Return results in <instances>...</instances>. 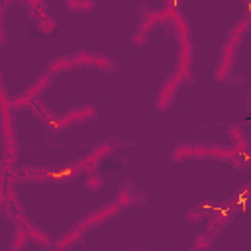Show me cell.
<instances>
[{"mask_svg": "<svg viewBox=\"0 0 251 251\" xmlns=\"http://www.w3.org/2000/svg\"><path fill=\"white\" fill-rule=\"evenodd\" d=\"M118 145H120V141H118V137H108V139H104L102 143H98L90 153H86L84 157H80L78 161H75V165H76V169L80 171V173H94L96 169H98V165L108 157V155H112L116 149H118Z\"/></svg>", "mask_w": 251, "mask_h": 251, "instance_id": "1", "label": "cell"}, {"mask_svg": "<svg viewBox=\"0 0 251 251\" xmlns=\"http://www.w3.org/2000/svg\"><path fill=\"white\" fill-rule=\"evenodd\" d=\"M178 43V63H176V73L182 76V84H194L196 76L192 73V55H194V47H192V39L184 37V35H176L175 37Z\"/></svg>", "mask_w": 251, "mask_h": 251, "instance_id": "2", "label": "cell"}, {"mask_svg": "<svg viewBox=\"0 0 251 251\" xmlns=\"http://www.w3.org/2000/svg\"><path fill=\"white\" fill-rule=\"evenodd\" d=\"M180 86H182V76L176 71L169 73V76L163 80V84L155 96V108L159 112H167L175 104V98H176V92Z\"/></svg>", "mask_w": 251, "mask_h": 251, "instance_id": "3", "label": "cell"}, {"mask_svg": "<svg viewBox=\"0 0 251 251\" xmlns=\"http://www.w3.org/2000/svg\"><path fill=\"white\" fill-rule=\"evenodd\" d=\"M235 59H237V45L226 39L224 45L220 47L218 65H216V69H214V80H218V82H227V78H229V75H231V71H233Z\"/></svg>", "mask_w": 251, "mask_h": 251, "instance_id": "4", "label": "cell"}, {"mask_svg": "<svg viewBox=\"0 0 251 251\" xmlns=\"http://www.w3.org/2000/svg\"><path fill=\"white\" fill-rule=\"evenodd\" d=\"M120 212H122V210H120V206H118V204H114V200H112V202L104 204L102 208L92 210V212H88L84 218H80V220H78V224H76V227H78L82 233H86L88 229H92V227H96V226H102V224H106L108 220L116 218Z\"/></svg>", "mask_w": 251, "mask_h": 251, "instance_id": "5", "label": "cell"}, {"mask_svg": "<svg viewBox=\"0 0 251 251\" xmlns=\"http://www.w3.org/2000/svg\"><path fill=\"white\" fill-rule=\"evenodd\" d=\"M147 202V194L137 190L135 188V182L133 180H124L116 192V198H114V204L120 206V210L124 208H133V206H143Z\"/></svg>", "mask_w": 251, "mask_h": 251, "instance_id": "6", "label": "cell"}, {"mask_svg": "<svg viewBox=\"0 0 251 251\" xmlns=\"http://www.w3.org/2000/svg\"><path fill=\"white\" fill-rule=\"evenodd\" d=\"M0 133L4 143L16 141V127H14V110L10 106H0Z\"/></svg>", "mask_w": 251, "mask_h": 251, "instance_id": "7", "label": "cell"}, {"mask_svg": "<svg viewBox=\"0 0 251 251\" xmlns=\"http://www.w3.org/2000/svg\"><path fill=\"white\" fill-rule=\"evenodd\" d=\"M231 218H233V216H229V212L226 210V206L220 204V206H216V210L208 216V226H206V229L212 231L214 235H220V231L231 222Z\"/></svg>", "mask_w": 251, "mask_h": 251, "instance_id": "8", "label": "cell"}, {"mask_svg": "<svg viewBox=\"0 0 251 251\" xmlns=\"http://www.w3.org/2000/svg\"><path fill=\"white\" fill-rule=\"evenodd\" d=\"M216 206H218L216 202H212V200H204V202L192 206L190 210H186V212H184V220H186L188 224L204 222V220H208V216L216 210Z\"/></svg>", "mask_w": 251, "mask_h": 251, "instance_id": "9", "label": "cell"}, {"mask_svg": "<svg viewBox=\"0 0 251 251\" xmlns=\"http://www.w3.org/2000/svg\"><path fill=\"white\" fill-rule=\"evenodd\" d=\"M18 222H20V226L27 231V235H29V239H31V241H35V243H37V245H41V247L51 245V237H49V233H47L45 229L37 227V226H35V224H31L29 220H25V216H22Z\"/></svg>", "mask_w": 251, "mask_h": 251, "instance_id": "10", "label": "cell"}, {"mask_svg": "<svg viewBox=\"0 0 251 251\" xmlns=\"http://www.w3.org/2000/svg\"><path fill=\"white\" fill-rule=\"evenodd\" d=\"M251 29V18L249 16H241L231 27H229V31H227V41H231V43H235L237 47L241 45V41L245 39V35H247V31Z\"/></svg>", "mask_w": 251, "mask_h": 251, "instance_id": "11", "label": "cell"}, {"mask_svg": "<svg viewBox=\"0 0 251 251\" xmlns=\"http://www.w3.org/2000/svg\"><path fill=\"white\" fill-rule=\"evenodd\" d=\"M73 69H76L73 57L71 55H61V57H55L51 63H47L45 73L55 76V75H61V73H67V71H73Z\"/></svg>", "mask_w": 251, "mask_h": 251, "instance_id": "12", "label": "cell"}, {"mask_svg": "<svg viewBox=\"0 0 251 251\" xmlns=\"http://www.w3.org/2000/svg\"><path fill=\"white\" fill-rule=\"evenodd\" d=\"M51 80H53V76L51 75H47L45 71H43V75H39L25 90H24V94L25 96H29L31 100H35V98H39L47 88H49V84H51Z\"/></svg>", "mask_w": 251, "mask_h": 251, "instance_id": "13", "label": "cell"}, {"mask_svg": "<svg viewBox=\"0 0 251 251\" xmlns=\"http://www.w3.org/2000/svg\"><path fill=\"white\" fill-rule=\"evenodd\" d=\"M82 231L76 227V224L65 233V235H61L57 241H55V249H59V251H67V249H71V247H75L80 239H82Z\"/></svg>", "mask_w": 251, "mask_h": 251, "instance_id": "14", "label": "cell"}, {"mask_svg": "<svg viewBox=\"0 0 251 251\" xmlns=\"http://www.w3.org/2000/svg\"><path fill=\"white\" fill-rule=\"evenodd\" d=\"M71 110V116H73V124L76 126V124H84V122H90V120H94L96 116H98V110H96V106H92V104H84V106H75V108H69Z\"/></svg>", "mask_w": 251, "mask_h": 251, "instance_id": "15", "label": "cell"}, {"mask_svg": "<svg viewBox=\"0 0 251 251\" xmlns=\"http://www.w3.org/2000/svg\"><path fill=\"white\" fill-rule=\"evenodd\" d=\"M92 69H98V71H104V73H116L118 71V61L114 57H110V55L94 53Z\"/></svg>", "mask_w": 251, "mask_h": 251, "instance_id": "16", "label": "cell"}, {"mask_svg": "<svg viewBox=\"0 0 251 251\" xmlns=\"http://www.w3.org/2000/svg\"><path fill=\"white\" fill-rule=\"evenodd\" d=\"M218 235H214L212 231H200L196 237H194V241H192V251H208L212 245H214V239H216Z\"/></svg>", "mask_w": 251, "mask_h": 251, "instance_id": "17", "label": "cell"}, {"mask_svg": "<svg viewBox=\"0 0 251 251\" xmlns=\"http://www.w3.org/2000/svg\"><path fill=\"white\" fill-rule=\"evenodd\" d=\"M169 159H171L173 163H184V161L192 159V145H188V143H180V145H176L175 149H171Z\"/></svg>", "mask_w": 251, "mask_h": 251, "instance_id": "18", "label": "cell"}, {"mask_svg": "<svg viewBox=\"0 0 251 251\" xmlns=\"http://www.w3.org/2000/svg\"><path fill=\"white\" fill-rule=\"evenodd\" d=\"M233 147H224V145H208V159L212 161H227L233 155Z\"/></svg>", "mask_w": 251, "mask_h": 251, "instance_id": "19", "label": "cell"}, {"mask_svg": "<svg viewBox=\"0 0 251 251\" xmlns=\"http://www.w3.org/2000/svg\"><path fill=\"white\" fill-rule=\"evenodd\" d=\"M6 167H14V163L18 161V141L14 143H4L2 145V159H0Z\"/></svg>", "mask_w": 251, "mask_h": 251, "instance_id": "20", "label": "cell"}, {"mask_svg": "<svg viewBox=\"0 0 251 251\" xmlns=\"http://www.w3.org/2000/svg\"><path fill=\"white\" fill-rule=\"evenodd\" d=\"M71 57H73L76 69H84V67H90V69H92V61H94V53H92V51L82 49V51H76V53L71 55Z\"/></svg>", "mask_w": 251, "mask_h": 251, "instance_id": "21", "label": "cell"}, {"mask_svg": "<svg viewBox=\"0 0 251 251\" xmlns=\"http://www.w3.org/2000/svg\"><path fill=\"white\" fill-rule=\"evenodd\" d=\"M29 241V235L24 227H16L14 233H12V241H10V249H25Z\"/></svg>", "mask_w": 251, "mask_h": 251, "instance_id": "22", "label": "cell"}, {"mask_svg": "<svg viewBox=\"0 0 251 251\" xmlns=\"http://www.w3.org/2000/svg\"><path fill=\"white\" fill-rule=\"evenodd\" d=\"M84 188L90 190V192H98L104 188V178L94 171V173H88L86 178H84Z\"/></svg>", "mask_w": 251, "mask_h": 251, "instance_id": "23", "label": "cell"}, {"mask_svg": "<svg viewBox=\"0 0 251 251\" xmlns=\"http://www.w3.org/2000/svg\"><path fill=\"white\" fill-rule=\"evenodd\" d=\"M55 29H57V20H55L53 16L47 14L45 18L37 20V31H39V33H43V35H51Z\"/></svg>", "mask_w": 251, "mask_h": 251, "instance_id": "24", "label": "cell"}, {"mask_svg": "<svg viewBox=\"0 0 251 251\" xmlns=\"http://www.w3.org/2000/svg\"><path fill=\"white\" fill-rule=\"evenodd\" d=\"M249 161H251V153L249 151H245V153H233L227 159V163H231L235 169H245L249 165Z\"/></svg>", "mask_w": 251, "mask_h": 251, "instance_id": "25", "label": "cell"}, {"mask_svg": "<svg viewBox=\"0 0 251 251\" xmlns=\"http://www.w3.org/2000/svg\"><path fill=\"white\" fill-rule=\"evenodd\" d=\"M149 35H151V31L149 29H143V27H135V31L131 33V43L135 45V47H141V45H145L147 41H149Z\"/></svg>", "mask_w": 251, "mask_h": 251, "instance_id": "26", "label": "cell"}, {"mask_svg": "<svg viewBox=\"0 0 251 251\" xmlns=\"http://www.w3.org/2000/svg\"><path fill=\"white\" fill-rule=\"evenodd\" d=\"M35 100H31L29 96H25L24 92L22 94H18L16 98H12L10 100V108L12 110H20V108H31V104H33Z\"/></svg>", "mask_w": 251, "mask_h": 251, "instance_id": "27", "label": "cell"}, {"mask_svg": "<svg viewBox=\"0 0 251 251\" xmlns=\"http://www.w3.org/2000/svg\"><path fill=\"white\" fill-rule=\"evenodd\" d=\"M227 137H229L231 141H237V139L245 137V131H243V127H241V126L231 124V126H227Z\"/></svg>", "mask_w": 251, "mask_h": 251, "instance_id": "28", "label": "cell"}, {"mask_svg": "<svg viewBox=\"0 0 251 251\" xmlns=\"http://www.w3.org/2000/svg\"><path fill=\"white\" fill-rule=\"evenodd\" d=\"M94 8H96V2L94 0H78L76 14H90Z\"/></svg>", "mask_w": 251, "mask_h": 251, "instance_id": "29", "label": "cell"}, {"mask_svg": "<svg viewBox=\"0 0 251 251\" xmlns=\"http://www.w3.org/2000/svg\"><path fill=\"white\" fill-rule=\"evenodd\" d=\"M233 151L235 153H245V151H249V137L245 135V137H241V139H237V141H233Z\"/></svg>", "mask_w": 251, "mask_h": 251, "instance_id": "30", "label": "cell"}, {"mask_svg": "<svg viewBox=\"0 0 251 251\" xmlns=\"http://www.w3.org/2000/svg\"><path fill=\"white\" fill-rule=\"evenodd\" d=\"M192 159H208V145H192Z\"/></svg>", "mask_w": 251, "mask_h": 251, "instance_id": "31", "label": "cell"}, {"mask_svg": "<svg viewBox=\"0 0 251 251\" xmlns=\"http://www.w3.org/2000/svg\"><path fill=\"white\" fill-rule=\"evenodd\" d=\"M25 4L29 6V10H43V8H47L45 0H25Z\"/></svg>", "mask_w": 251, "mask_h": 251, "instance_id": "32", "label": "cell"}, {"mask_svg": "<svg viewBox=\"0 0 251 251\" xmlns=\"http://www.w3.org/2000/svg\"><path fill=\"white\" fill-rule=\"evenodd\" d=\"M0 106H10V98L6 94V88H4V82H2V75H0Z\"/></svg>", "mask_w": 251, "mask_h": 251, "instance_id": "33", "label": "cell"}, {"mask_svg": "<svg viewBox=\"0 0 251 251\" xmlns=\"http://www.w3.org/2000/svg\"><path fill=\"white\" fill-rule=\"evenodd\" d=\"M151 12H155V8H151V6H147V4H139V6H137L139 18H145V16H149Z\"/></svg>", "mask_w": 251, "mask_h": 251, "instance_id": "34", "label": "cell"}, {"mask_svg": "<svg viewBox=\"0 0 251 251\" xmlns=\"http://www.w3.org/2000/svg\"><path fill=\"white\" fill-rule=\"evenodd\" d=\"M65 6L69 12H76V6H78V0H65Z\"/></svg>", "mask_w": 251, "mask_h": 251, "instance_id": "35", "label": "cell"}, {"mask_svg": "<svg viewBox=\"0 0 251 251\" xmlns=\"http://www.w3.org/2000/svg\"><path fill=\"white\" fill-rule=\"evenodd\" d=\"M6 43H8V35H6V31H4L2 22H0V47H2V45H6Z\"/></svg>", "mask_w": 251, "mask_h": 251, "instance_id": "36", "label": "cell"}, {"mask_svg": "<svg viewBox=\"0 0 251 251\" xmlns=\"http://www.w3.org/2000/svg\"><path fill=\"white\" fill-rule=\"evenodd\" d=\"M4 202H6V196H0V210L4 208Z\"/></svg>", "mask_w": 251, "mask_h": 251, "instance_id": "37", "label": "cell"}]
</instances>
